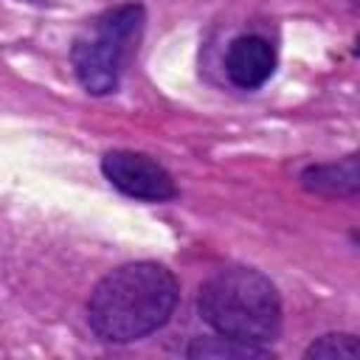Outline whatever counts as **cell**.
I'll list each match as a JSON object with an SVG mask.
<instances>
[{
  "instance_id": "cell-1",
  "label": "cell",
  "mask_w": 360,
  "mask_h": 360,
  "mask_svg": "<svg viewBox=\"0 0 360 360\" xmlns=\"http://www.w3.org/2000/svg\"><path fill=\"white\" fill-rule=\"evenodd\" d=\"M180 301V284L166 264L129 262L110 270L87 298V323L107 343H132L158 332Z\"/></svg>"
},
{
  "instance_id": "cell-2",
  "label": "cell",
  "mask_w": 360,
  "mask_h": 360,
  "mask_svg": "<svg viewBox=\"0 0 360 360\" xmlns=\"http://www.w3.org/2000/svg\"><path fill=\"white\" fill-rule=\"evenodd\" d=\"M197 309L214 332L236 340L270 346L281 332V295L256 267L231 264L208 276Z\"/></svg>"
},
{
  "instance_id": "cell-3",
  "label": "cell",
  "mask_w": 360,
  "mask_h": 360,
  "mask_svg": "<svg viewBox=\"0 0 360 360\" xmlns=\"http://www.w3.org/2000/svg\"><path fill=\"white\" fill-rule=\"evenodd\" d=\"M146 8L141 3H121L101 11L84 25L70 45V65L79 84L90 96H110L118 90L129 59L143 37Z\"/></svg>"
},
{
  "instance_id": "cell-4",
  "label": "cell",
  "mask_w": 360,
  "mask_h": 360,
  "mask_svg": "<svg viewBox=\"0 0 360 360\" xmlns=\"http://www.w3.org/2000/svg\"><path fill=\"white\" fill-rule=\"evenodd\" d=\"M104 177L127 197L141 202H166L177 197L174 177L149 155L132 149H110L101 158Z\"/></svg>"
},
{
  "instance_id": "cell-5",
  "label": "cell",
  "mask_w": 360,
  "mask_h": 360,
  "mask_svg": "<svg viewBox=\"0 0 360 360\" xmlns=\"http://www.w3.org/2000/svg\"><path fill=\"white\" fill-rule=\"evenodd\" d=\"M276 70V51L259 34L236 37L225 51V76L242 90L262 87Z\"/></svg>"
},
{
  "instance_id": "cell-6",
  "label": "cell",
  "mask_w": 360,
  "mask_h": 360,
  "mask_svg": "<svg viewBox=\"0 0 360 360\" xmlns=\"http://www.w3.org/2000/svg\"><path fill=\"white\" fill-rule=\"evenodd\" d=\"M301 186L326 194V197H349L360 191V152L346 155L335 163H315L301 172Z\"/></svg>"
},
{
  "instance_id": "cell-7",
  "label": "cell",
  "mask_w": 360,
  "mask_h": 360,
  "mask_svg": "<svg viewBox=\"0 0 360 360\" xmlns=\"http://www.w3.org/2000/svg\"><path fill=\"white\" fill-rule=\"evenodd\" d=\"M186 357L191 360H267L273 357L270 346H259V343H248V340H236L228 335H200L188 343Z\"/></svg>"
},
{
  "instance_id": "cell-8",
  "label": "cell",
  "mask_w": 360,
  "mask_h": 360,
  "mask_svg": "<svg viewBox=\"0 0 360 360\" xmlns=\"http://www.w3.org/2000/svg\"><path fill=\"white\" fill-rule=\"evenodd\" d=\"M304 357H323V360H360V338L349 332H329L312 340L304 352Z\"/></svg>"
},
{
  "instance_id": "cell-9",
  "label": "cell",
  "mask_w": 360,
  "mask_h": 360,
  "mask_svg": "<svg viewBox=\"0 0 360 360\" xmlns=\"http://www.w3.org/2000/svg\"><path fill=\"white\" fill-rule=\"evenodd\" d=\"M354 53H357V56H360V37H357V39H354Z\"/></svg>"
},
{
  "instance_id": "cell-10",
  "label": "cell",
  "mask_w": 360,
  "mask_h": 360,
  "mask_svg": "<svg viewBox=\"0 0 360 360\" xmlns=\"http://www.w3.org/2000/svg\"><path fill=\"white\" fill-rule=\"evenodd\" d=\"M352 6H354V8H357V11H360V0H352Z\"/></svg>"
},
{
  "instance_id": "cell-11",
  "label": "cell",
  "mask_w": 360,
  "mask_h": 360,
  "mask_svg": "<svg viewBox=\"0 0 360 360\" xmlns=\"http://www.w3.org/2000/svg\"><path fill=\"white\" fill-rule=\"evenodd\" d=\"M354 242H360V233H354Z\"/></svg>"
}]
</instances>
